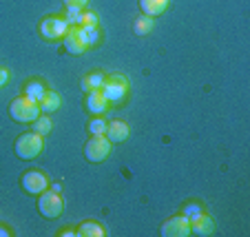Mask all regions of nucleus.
Wrapping results in <instances>:
<instances>
[{
    "instance_id": "obj_13",
    "label": "nucleus",
    "mask_w": 250,
    "mask_h": 237,
    "mask_svg": "<svg viewBox=\"0 0 250 237\" xmlns=\"http://www.w3.org/2000/svg\"><path fill=\"white\" fill-rule=\"evenodd\" d=\"M168 2L170 0H140V9L144 16L155 18V16H162L168 9Z\"/></svg>"
},
{
    "instance_id": "obj_28",
    "label": "nucleus",
    "mask_w": 250,
    "mask_h": 237,
    "mask_svg": "<svg viewBox=\"0 0 250 237\" xmlns=\"http://www.w3.org/2000/svg\"><path fill=\"white\" fill-rule=\"evenodd\" d=\"M11 235V233L9 231H7V228L5 226H0V237H9Z\"/></svg>"
},
{
    "instance_id": "obj_21",
    "label": "nucleus",
    "mask_w": 250,
    "mask_h": 237,
    "mask_svg": "<svg viewBox=\"0 0 250 237\" xmlns=\"http://www.w3.org/2000/svg\"><path fill=\"white\" fill-rule=\"evenodd\" d=\"M202 213H204V206L197 204V202H188V204L182 206V215H184V217H188V219L199 217Z\"/></svg>"
},
{
    "instance_id": "obj_24",
    "label": "nucleus",
    "mask_w": 250,
    "mask_h": 237,
    "mask_svg": "<svg viewBox=\"0 0 250 237\" xmlns=\"http://www.w3.org/2000/svg\"><path fill=\"white\" fill-rule=\"evenodd\" d=\"M80 14H82V9H78V7H66L64 20L69 24H80Z\"/></svg>"
},
{
    "instance_id": "obj_3",
    "label": "nucleus",
    "mask_w": 250,
    "mask_h": 237,
    "mask_svg": "<svg viewBox=\"0 0 250 237\" xmlns=\"http://www.w3.org/2000/svg\"><path fill=\"white\" fill-rule=\"evenodd\" d=\"M64 211V202H62L60 193L56 191H42L38 195V213L47 219H58Z\"/></svg>"
},
{
    "instance_id": "obj_17",
    "label": "nucleus",
    "mask_w": 250,
    "mask_h": 237,
    "mask_svg": "<svg viewBox=\"0 0 250 237\" xmlns=\"http://www.w3.org/2000/svg\"><path fill=\"white\" fill-rule=\"evenodd\" d=\"M104 80H106V76H104L102 71H93V73H89V76L82 78V91H84V93H89L91 89H102Z\"/></svg>"
},
{
    "instance_id": "obj_20",
    "label": "nucleus",
    "mask_w": 250,
    "mask_h": 237,
    "mask_svg": "<svg viewBox=\"0 0 250 237\" xmlns=\"http://www.w3.org/2000/svg\"><path fill=\"white\" fill-rule=\"evenodd\" d=\"M80 27V24H78ZM80 38L84 43V47H95L100 43V29L98 27H80Z\"/></svg>"
},
{
    "instance_id": "obj_27",
    "label": "nucleus",
    "mask_w": 250,
    "mask_h": 237,
    "mask_svg": "<svg viewBox=\"0 0 250 237\" xmlns=\"http://www.w3.org/2000/svg\"><path fill=\"white\" fill-rule=\"evenodd\" d=\"M60 235H62V237H69V235H76V231H73V228H64Z\"/></svg>"
},
{
    "instance_id": "obj_23",
    "label": "nucleus",
    "mask_w": 250,
    "mask_h": 237,
    "mask_svg": "<svg viewBox=\"0 0 250 237\" xmlns=\"http://www.w3.org/2000/svg\"><path fill=\"white\" fill-rule=\"evenodd\" d=\"M80 27H98V14H93V11H82Z\"/></svg>"
},
{
    "instance_id": "obj_5",
    "label": "nucleus",
    "mask_w": 250,
    "mask_h": 237,
    "mask_svg": "<svg viewBox=\"0 0 250 237\" xmlns=\"http://www.w3.org/2000/svg\"><path fill=\"white\" fill-rule=\"evenodd\" d=\"M126 91H128V80L118 76V73L109 76L102 85V93H104V98L109 100V105L111 102H122L126 98Z\"/></svg>"
},
{
    "instance_id": "obj_8",
    "label": "nucleus",
    "mask_w": 250,
    "mask_h": 237,
    "mask_svg": "<svg viewBox=\"0 0 250 237\" xmlns=\"http://www.w3.org/2000/svg\"><path fill=\"white\" fill-rule=\"evenodd\" d=\"M20 184H22V189L27 191L29 195H40L42 191H47L49 180L42 171H36V169H33V171H27L20 177Z\"/></svg>"
},
{
    "instance_id": "obj_15",
    "label": "nucleus",
    "mask_w": 250,
    "mask_h": 237,
    "mask_svg": "<svg viewBox=\"0 0 250 237\" xmlns=\"http://www.w3.org/2000/svg\"><path fill=\"white\" fill-rule=\"evenodd\" d=\"M76 235H80V237H104L106 231H104V226L98 224V222H82L80 226L76 228Z\"/></svg>"
},
{
    "instance_id": "obj_10",
    "label": "nucleus",
    "mask_w": 250,
    "mask_h": 237,
    "mask_svg": "<svg viewBox=\"0 0 250 237\" xmlns=\"http://www.w3.org/2000/svg\"><path fill=\"white\" fill-rule=\"evenodd\" d=\"M62 40H64V49L69 53H73V56H82V53L86 51L84 43H82V38H80V27H78V24H71Z\"/></svg>"
},
{
    "instance_id": "obj_2",
    "label": "nucleus",
    "mask_w": 250,
    "mask_h": 237,
    "mask_svg": "<svg viewBox=\"0 0 250 237\" xmlns=\"http://www.w3.org/2000/svg\"><path fill=\"white\" fill-rule=\"evenodd\" d=\"M9 115H11V120H16V122L31 124L33 120L40 115V107H38V102H36V100L27 98V95H18V98L11 100Z\"/></svg>"
},
{
    "instance_id": "obj_19",
    "label": "nucleus",
    "mask_w": 250,
    "mask_h": 237,
    "mask_svg": "<svg viewBox=\"0 0 250 237\" xmlns=\"http://www.w3.org/2000/svg\"><path fill=\"white\" fill-rule=\"evenodd\" d=\"M153 27H155L153 18L151 16H144V14H142L140 18H135V22H133V31H135V36H148V33L153 31Z\"/></svg>"
},
{
    "instance_id": "obj_26",
    "label": "nucleus",
    "mask_w": 250,
    "mask_h": 237,
    "mask_svg": "<svg viewBox=\"0 0 250 237\" xmlns=\"http://www.w3.org/2000/svg\"><path fill=\"white\" fill-rule=\"evenodd\" d=\"M7 82H9V71H7V69H0V86L7 85Z\"/></svg>"
},
{
    "instance_id": "obj_1",
    "label": "nucleus",
    "mask_w": 250,
    "mask_h": 237,
    "mask_svg": "<svg viewBox=\"0 0 250 237\" xmlns=\"http://www.w3.org/2000/svg\"><path fill=\"white\" fill-rule=\"evenodd\" d=\"M42 149H44L42 135H38V133H33V131L18 135L14 142V151L20 160H36L42 153Z\"/></svg>"
},
{
    "instance_id": "obj_7",
    "label": "nucleus",
    "mask_w": 250,
    "mask_h": 237,
    "mask_svg": "<svg viewBox=\"0 0 250 237\" xmlns=\"http://www.w3.org/2000/svg\"><path fill=\"white\" fill-rule=\"evenodd\" d=\"M162 237H188L190 235V219L184 217V215H175V217H168L164 224H162Z\"/></svg>"
},
{
    "instance_id": "obj_25",
    "label": "nucleus",
    "mask_w": 250,
    "mask_h": 237,
    "mask_svg": "<svg viewBox=\"0 0 250 237\" xmlns=\"http://www.w3.org/2000/svg\"><path fill=\"white\" fill-rule=\"evenodd\" d=\"M86 2H89V0H64V5H66V7H78V9L86 7Z\"/></svg>"
},
{
    "instance_id": "obj_9",
    "label": "nucleus",
    "mask_w": 250,
    "mask_h": 237,
    "mask_svg": "<svg viewBox=\"0 0 250 237\" xmlns=\"http://www.w3.org/2000/svg\"><path fill=\"white\" fill-rule=\"evenodd\" d=\"M84 107L91 115H102L104 111L109 109V100L104 98L102 89H91L86 93V100H84Z\"/></svg>"
},
{
    "instance_id": "obj_16",
    "label": "nucleus",
    "mask_w": 250,
    "mask_h": 237,
    "mask_svg": "<svg viewBox=\"0 0 250 237\" xmlns=\"http://www.w3.org/2000/svg\"><path fill=\"white\" fill-rule=\"evenodd\" d=\"M44 93H47V86H44L42 80H29L27 85H24V95L36 100V102H40Z\"/></svg>"
},
{
    "instance_id": "obj_18",
    "label": "nucleus",
    "mask_w": 250,
    "mask_h": 237,
    "mask_svg": "<svg viewBox=\"0 0 250 237\" xmlns=\"http://www.w3.org/2000/svg\"><path fill=\"white\" fill-rule=\"evenodd\" d=\"M51 129H53V122H51V118H49L47 113H44V115H38V118L31 122V131L38 133V135H42V138L51 133Z\"/></svg>"
},
{
    "instance_id": "obj_22",
    "label": "nucleus",
    "mask_w": 250,
    "mask_h": 237,
    "mask_svg": "<svg viewBox=\"0 0 250 237\" xmlns=\"http://www.w3.org/2000/svg\"><path fill=\"white\" fill-rule=\"evenodd\" d=\"M86 131H89V135H104V131H106V122H104L102 118H93L89 122V127H86Z\"/></svg>"
},
{
    "instance_id": "obj_4",
    "label": "nucleus",
    "mask_w": 250,
    "mask_h": 237,
    "mask_svg": "<svg viewBox=\"0 0 250 237\" xmlns=\"http://www.w3.org/2000/svg\"><path fill=\"white\" fill-rule=\"evenodd\" d=\"M111 153V140L106 135H91L89 142L84 144V157L93 164H100L109 157Z\"/></svg>"
},
{
    "instance_id": "obj_12",
    "label": "nucleus",
    "mask_w": 250,
    "mask_h": 237,
    "mask_svg": "<svg viewBox=\"0 0 250 237\" xmlns=\"http://www.w3.org/2000/svg\"><path fill=\"white\" fill-rule=\"evenodd\" d=\"M128 133H131V129H128V124L124 122V120H113V122H106L104 135H106L111 142H124V140L128 138Z\"/></svg>"
},
{
    "instance_id": "obj_14",
    "label": "nucleus",
    "mask_w": 250,
    "mask_h": 237,
    "mask_svg": "<svg viewBox=\"0 0 250 237\" xmlns=\"http://www.w3.org/2000/svg\"><path fill=\"white\" fill-rule=\"evenodd\" d=\"M60 105H62V98L56 91H47V93L42 95V100L38 102L40 113H53V111L60 109Z\"/></svg>"
},
{
    "instance_id": "obj_6",
    "label": "nucleus",
    "mask_w": 250,
    "mask_h": 237,
    "mask_svg": "<svg viewBox=\"0 0 250 237\" xmlns=\"http://www.w3.org/2000/svg\"><path fill=\"white\" fill-rule=\"evenodd\" d=\"M69 27L71 24L66 22L64 18L47 16V18L40 22V36H42L44 40H60V38H64V33H66Z\"/></svg>"
},
{
    "instance_id": "obj_11",
    "label": "nucleus",
    "mask_w": 250,
    "mask_h": 237,
    "mask_svg": "<svg viewBox=\"0 0 250 237\" xmlns=\"http://www.w3.org/2000/svg\"><path fill=\"white\" fill-rule=\"evenodd\" d=\"M215 233V219L210 215L202 213L199 217L190 219V235H197V237H208Z\"/></svg>"
}]
</instances>
